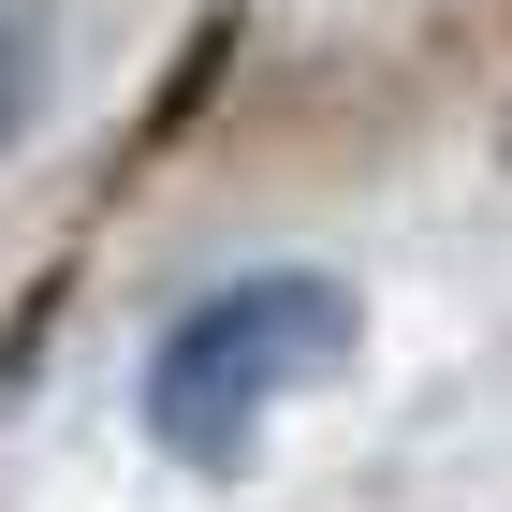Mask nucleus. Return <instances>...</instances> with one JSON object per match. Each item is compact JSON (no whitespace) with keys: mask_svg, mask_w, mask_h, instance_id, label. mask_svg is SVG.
<instances>
[{"mask_svg":"<svg viewBox=\"0 0 512 512\" xmlns=\"http://www.w3.org/2000/svg\"><path fill=\"white\" fill-rule=\"evenodd\" d=\"M366 308H352V278H322V264H249L220 278V293H191V308L147 337V381H132V410H147V439L176 454V469H249L264 454V425L293 410V395H322L337 366H352Z\"/></svg>","mask_w":512,"mask_h":512,"instance_id":"obj_1","label":"nucleus"},{"mask_svg":"<svg viewBox=\"0 0 512 512\" xmlns=\"http://www.w3.org/2000/svg\"><path fill=\"white\" fill-rule=\"evenodd\" d=\"M30 103H44V59H30V15L0 0V147L30 132Z\"/></svg>","mask_w":512,"mask_h":512,"instance_id":"obj_2","label":"nucleus"}]
</instances>
